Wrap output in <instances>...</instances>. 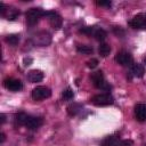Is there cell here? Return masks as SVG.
Masks as SVG:
<instances>
[{"label":"cell","mask_w":146,"mask_h":146,"mask_svg":"<svg viewBox=\"0 0 146 146\" xmlns=\"http://www.w3.org/2000/svg\"><path fill=\"white\" fill-rule=\"evenodd\" d=\"M42 124H43V119L41 116H31L30 115L27 121H26V123H25V127L29 130H36Z\"/></svg>","instance_id":"cell-11"},{"label":"cell","mask_w":146,"mask_h":146,"mask_svg":"<svg viewBox=\"0 0 146 146\" xmlns=\"http://www.w3.org/2000/svg\"><path fill=\"white\" fill-rule=\"evenodd\" d=\"M81 110H82V106L80 104H78V103H73V104H70L67 106V113L71 116L76 115L79 112H81Z\"/></svg>","instance_id":"cell-17"},{"label":"cell","mask_w":146,"mask_h":146,"mask_svg":"<svg viewBox=\"0 0 146 146\" xmlns=\"http://www.w3.org/2000/svg\"><path fill=\"white\" fill-rule=\"evenodd\" d=\"M26 76L31 83H36V82H40L44 75H43V72L40 70H31V71H29Z\"/></svg>","instance_id":"cell-14"},{"label":"cell","mask_w":146,"mask_h":146,"mask_svg":"<svg viewBox=\"0 0 146 146\" xmlns=\"http://www.w3.org/2000/svg\"><path fill=\"white\" fill-rule=\"evenodd\" d=\"M0 119H1V124H3L5 121H6V116H5V114H0Z\"/></svg>","instance_id":"cell-29"},{"label":"cell","mask_w":146,"mask_h":146,"mask_svg":"<svg viewBox=\"0 0 146 146\" xmlns=\"http://www.w3.org/2000/svg\"><path fill=\"white\" fill-rule=\"evenodd\" d=\"M32 62H33V59H32L31 57H24V59H23V64H24V66H29V65H31Z\"/></svg>","instance_id":"cell-27"},{"label":"cell","mask_w":146,"mask_h":146,"mask_svg":"<svg viewBox=\"0 0 146 146\" xmlns=\"http://www.w3.org/2000/svg\"><path fill=\"white\" fill-rule=\"evenodd\" d=\"M135 117L139 122L146 121V104H137L135 106Z\"/></svg>","instance_id":"cell-13"},{"label":"cell","mask_w":146,"mask_h":146,"mask_svg":"<svg viewBox=\"0 0 146 146\" xmlns=\"http://www.w3.org/2000/svg\"><path fill=\"white\" fill-rule=\"evenodd\" d=\"M144 63H145V64H146V58H145V59H144Z\"/></svg>","instance_id":"cell-31"},{"label":"cell","mask_w":146,"mask_h":146,"mask_svg":"<svg viewBox=\"0 0 146 146\" xmlns=\"http://www.w3.org/2000/svg\"><path fill=\"white\" fill-rule=\"evenodd\" d=\"M90 79H91L94 86H95L96 88H98V89H102V90L108 92V91L111 90V88H112V87L105 81V79H104V74H103L102 71H96V72L91 73Z\"/></svg>","instance_id":"cell-1"},{"label":"cell","mask_w":146,"mask_h":146,"mask_svg":"<svg viewBox=\"0 0 146 146\" xmlns=\"http://www.w3.org/2000/svg\"><path fill=\"white\" fill-rule=\"evenodd\" d=\"M129 25L132 29H146V13L133 16L129 21Z\"/></svg>","instance_id":"cell-9"},{"label":"cell","mask_w":146,"mask_h":146,"mask_svg":"<svg viewBox=\"0 0 146 146\" xmlns=\"http://www.w3.org/2000/svg\"><path fill=\"white\" fill-rule=\"evenodd\" d=\"M120 143H121L120 137H117V136H108L103 140L100 146H119Z\"/></svg>","instance_id":"cell-15"},{"label":"cell","mask_w":146,"mask_h":146,"mask_svg":"<svg viewBox=\"0 0 146 146\" xmlns=\"http://www.w3.org/2000/svg\"><path fill=\"white\" fill-rule=\"evenodd\" d=\"M46 16L48 17L49 24H50V26L52 29L59 30L62 27L63 19H62V16L59 14H57L56 11H46Z\"/></svg>","instance_id":"cell-8"},{"label":"cell","mask_w":146,"mask_h":146,"mask_svg":"<svg viewBox=\"0 0 146 146\" xmlns=\"http://www.w3.org/2000/svg\"><path fill=\"white\" fill-rule=\"evenodd\" d=\"M94 38L97 40V41H104L105 39H106V36H107V33H106V31L105 30H103V29H96L95 31H94Z\"/></svg>","instance_id":"cell-18"},{"label":"cell","mask_w":146,"mask_h":146,"mask_svg":"<svg viewBox=\"0 0 146 146\" xmlns=\"http://www.w3.org/2000/svg\"><path fill=\"white\" fill-rule=\"evenodd\" d=\"M76 51L80 54H83V55H90V54H92L94 49L91 46H88V44H78Z\"/></svg>","instance_id":"cell-19"},{"label":"cell","mask_w":146,"mask_h":146,"mask_svg":"<svg viewBox=\"0 0 146 146\" xmlns=\"http://www.w3.org/2000/svg\"><path fill=\"white\" fill-rule=\"evenodd\" d=\"M90 102L96 106H108L114 103V98L110 92H104V94L95 95L90 99Z\"/></svg>","instance_id":"cell-4"},{"label":"cell","mask_w":146,"mask_h":146,"mask_svg":"<svg viewBox=\"0 0 146 146\" xmlns=\"http://www.w3.org/2000/svg\"><path fill=\"white\" fill-rule=\"evenodd\" d=\"M144 74H145L144 66L141 64L136 63V64H132L130 66V72H129V76L128 78H129V80H131L132 76H135V78H143Z\"/></svg>","instance_id":"cell-12"},{"label":"cell","mask_w":146,"mask_h":146,"mask_svg":"<svg viewBox=\"0 0 146 146\" xmlns=\"http://www.w3.org/2000/svg\"><path fill=\"white\" fill-rule=\"evenodd\" d=\"M132 145V140H121L120 146H131Z\"/></svg>","instance_id":"cell-28"},{"label":"cell","mask_w":146,"mask_h":146,"mask_svg":"<svg viewBox=\"0 0 146 146\" xmlns=\"http://www.w3.org/2000/svg\"><path fill=\"white\" fill-rule=\"evenodd\" d=\"M74 97V94H73V90L71 88H66L65 90H63L62 92V99L65 100V102H68L71 99H73Z\"/></svg>","instance_id":"cell-22"},{"label":"cell","mask_w":146,"mask_h":146,"mask_svg":"<svg viewBox=\"0 0 146 146\" xmlns=\"http://www.w3.org/2000/svg\"><path fill=\"white\" fill-rule=\"evenodd\" d=\"M30 115H27L26 113L24 112H19V113H16L15 116H14V122L18 125H25L27 119H29Z\"/></svg>","instance_id":"cell-16"},{"label":"cell","mask_w":146,"mask_h":146,"mask_svg":"<svg viewBox=\"0 0 146 146\" xmlns=\"http://www.w3.org/2000/svg\"><path fill=\"white\" fill-rule=\"evenodd\" d=\"M3 86L6 89L10 90V91H19L23 89V83L21 80L18 79H14V78H8L3 81Z\"/></svg>","instance_id":"cell-10"},{"label":"cell","mask_w":146,"mask_h":146,"mask_svg":"<svg viewBox=\"0 0 146 146\" xmlns=\"http://www.w3.org/2000/svg\"><path fill=\"white\" fill-rule=\"evenodd\" d=\"M42 16H46V11H43L41 8H31L26 11V23L29 25H35L41 18Z\"/></svg>","instance_id":"cell-3"},{"label":"cell","mask_w":146,"mask_h":146,"mask_svg":"<svg viewBox=\"0 0 146 146\" xmlns=\"http://www.w3.org/2000/svg\"><path fill=\"white\" fill-rule=\"evenodd\" d=\"M114 60L120 64L121 66H131L133 64V58H132V55L128 51H119L115 57H114Z\"/></svg>","instance_id":"cell-5"},{"label":"cell","mask_w":146,"mask_h":146,"mask_svg":"<svg viewBox=\"0 0 146 146\" xmlns=\"http://www.w3.org/2000/svg\"><path fill=\"white\" fill-rule=\"evenodd\" d=\"M98 52L102 57H107L111 52V46L108 43H100V46L98 48Z\"/></svg>","instance_id":"cell-20"},{"label":"cell","mask_w":146,"mask_h":146,"mask_svg":"<svg viewBox=\"0 0 146 146\" xmlns=\"http://www.w3.org/2000/svg\"><path fill=\"white\" fill-rule=\"evenodd\" d=\"M50 96H51V90L44 86H39L32 90V98L34 100H42L49 98Z\"/></svg>","instance_id":"cell-6"},{"label":"cell","mask_w":146,"mask_h":146,"mask_svg":"<svg viewBox=\"0 0 146 146\" xmlns=\"http://www.w3.org/2000/svg\"><path fill=\"white\" fill-rule=\"evenodd\" d=\"M5 139H6L5 133H0V143H3V141H5Z\"/></svg>","instance_id":"cell-30"},{"label":"cell","mask_w":146,"mask_h":146,"mask_svg":"<svg viewBox=\"0 0 146 146\" xmlns=\"http://www.w3.org/2000/svg\"><path fill=\"white\" fill-rule=\"evenodd\" d=\"M96 5H98V6H106V7H110V6L112 5V2H111L110 0H107V1L100 0V1H96Z\"/></svg>","instance_id":"cell-26"},{"label":"cell","mask_w":146,"mask_h":146,"mask_svg":"<svg viewBox=\"0 0 146 146\" xmlns=\"http://www.w3.org/2000/svg\"><path fill=\"white\" fill-rule=\"evenodd\" d=\"M32 43L34 46H39V47H47L51 43V35L49 32L47 31H40L38 33H35L32 39H31Z\"/></svg>","instance_id":"cell-2"},{"label":"cell","mask_w":146,"mask_h":146,"mask_svg":"<svg viewBox=\"0 0 146 146\" xmlns=\"http://www.w3.org/2000/svg\"><path fill=\"white\" fill-rule=\"evenodd\" d=\"M113 32H114L117 36H122V35L124 34V31H123L120 26H114V27H113Z\"/></svg>","instance_id":"cell-25"},{"label":"cell","mask_w":146,"mask_h":146,"mask_svg":"<svg viewBox=\"0 0 146 146\" xmlns=\"http://www.w3.org/2000/svg\"><path fill=\"white\" fill-rule=\"evenodd\" d=\"M0 14L6 17V19L8 21H14L16 19V17L19 15V11L15 8H11V7H7L5 6L3 2H0Z\"/></svg>","instance_id":"cell-7"},{"label":"cell","mask_w":146,"mask_h":146,"mask_svg":"<svg viewBox=\"0 0 146 146\" xmlns=\"http://www.w3.org/2000/svg\"><path fill=\"white\" fill-rule=\"evenodd\" d=\"M95 30H96V29H95L94 26H86V27L80 29L79 32H80V33H83V34H87V35H91V34H94V31H95Z\"/></svg>","instance_id":"cell-23"},{"label":"cell","mask_w":146,"mask_h":146,"mask_svg":"<svg viewBox=\"0 0 146 146\" xmlns=\"http://www.w3.org/2000/svg\"><path fill=\"white\" fill-rule=\"evenodd\" d=\"M6 42L11 46H16L19 42V35L18 34H8L6 36Z\"/></svg>","instance_id":"cell-21"},{"label":"cell","mask_w":146,"mask_h":146,"mask_svg":"<svg viewBox=\"0 0 146 146\" xmlns=\"http://www.w3.org/2000/svg\"><path fill=\"white\" fill-rule=\"evenodd\" d=\"M97 65H98V60L96 58H92V59H90V60L87 62V66L89 68H95Z\"/></svg>","instance_id":"cell-24"}]
</instances>
